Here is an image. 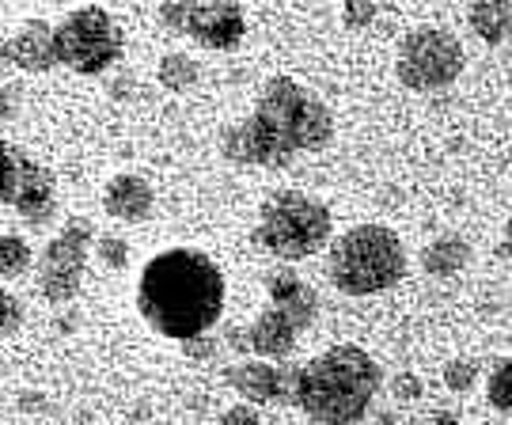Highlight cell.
I'll list each match as a JSON object with an SVG mask.
<instances>
[{"instance_id":"1","label":"cell","mask_w":512,"mask_h":425,"mask_svg":"<svg viewBox=\"0 0 512 425\" xmlns=\"http://www.w3.org/2000/svg\"><path fill=\"white\" fill-rule=\"evenodd\" d=\"M334 133L327 103L293 76H274L247 122H232L220 133V152L232 164L285 167L296 152L323 148Z\"/></svg>"},{"instance_id":"2","label":"cell","mask_w":512,"mask_h":425,"mask_svg":"<svg viewBox=\"0 0 512 425\" xmlns=\"http://www.w3.org/2000/svg\"><path fill=\"white\" fill-rule=\"evenodd\" d=\"M137 308L148 327L179 346L202 338L220 323L224 312V274L205 251L171 247L145 262L137 281Z\"/></svg>"},{"instance_id":"3","label":"cell","mask_w":512,"mask_h":425,"mask_svg":"<svg viewBox=\"0 0 512 425\" xmlns=\"http://www.w3.org/2000/svg\"><path fill=\"white\" fill-rule=\"evenodd\" d=\"M384 384L376 357L361 346H330L308 365H296L293 407L323 425H357Z\"/></svg>"},{"instance_id":"4","label":"cell","mask_w":512,"mask_h":425,"mask_svg":"<svg viewBox=\"0 0 512 425\" xmlns=\"http://www.w3.org/2000/svg\"><path fill=\"white\" fill-rule=\"evenodd\" d=\"M327 274L346 296H376L406 278V247L387 224H353L330 247Z\"/></svg>"},{"instance_id":"5","label":"cell","mask_w":512,"mask_h":425,"mask_svg":"<svg viewBox=\"0 0 512 425\" xmlns=\"http://www.w3.org/2000/svg\"><path fill=\"white\" fill-rule=\"evenodd\" d=\"M330 209L300 190H277L258 209L255 243L277 259H311L330 243Z\"/></svg>"},{"instance_id":"6","label":"cell","mask_w":512,"mask_h":425,"mask_svg":"<svg viewBox=\"0 0 512 425\" xmlns=\"http://www.w3.org/2000/svg\"><path fill=\"white\" fill-rule=\"evenodd\" d=\"M463 65H467L463 42L444 27L410 31L399 46V57H395V73L414 92H440V88L456 84Z\"/></svg>"},{"instance_id":"7","label":"cell","mask_w":512,"mask_h":425,"mask_svg":"<svg viewBox=\"0 0 512 425\" xmlns=\"http://www.w3.org/2000/svg\"><path fill=\"white\" fill-rule=\"evenodd\" d=\"M122 27L107 8H76L57 27V61L73 73H103L122 57Z\"/></svg>"},{"instance_id":"8","label":"cell","mask_w":512,"mask_h":425,"mask_svg":"<svg viewBox=\"0 0 512 425\" xmlns=\"http://www.w3.org/2000/svg\"><path fill=\"white\" fill-rule=\"evenodd\" d=\"M88 247H95V228L88 217H69L65 228L46 243L38 259V293L50 304H69L84 285Z\"/></svg>"},{"instance_id":"9","label":"cell","mask_w":512,"mask_h":425,"mask_svg":"<svg viewBox=\"0 0 512 425\" xmlns=\"http://www.w3.org/2000/svg\"><path fill=\"white\" fill-rule=\"evenodd\" d=\"M0 205L19 209L31 224H46L57 213V183L50 167L31 160L16 141L0 137Z\"/></svg>"},{"instance_id":"10","label":"cell","mask_w":512,"mask_h":425,"mask_svg":"<svg viewBox=\"0 0 512 425\" xmlns=\"http://www.w3.org/2000/svg\"><path fill=\"white\" fill-rule=\"evenodd\" d=\"M224 380L251 403V407H266V403H289L293 407V384L296 365H277V361H239L224 372Z\"/></svg>"},{"instance_id":"11","label":"cell","mask_w":512,"mask_h":425,"mask_svg":"<svg viewBox=\"0 0 512 425\" xmlns=\"http://www.w3.org/2000/svg\"><path fill=\"white\" fill-rule=\"evenodd\" d=\"M186 35L205 50H236L247 35V16L239 4L217 0V4H190L186 12Z\"/></svg>"},{"instance_id":"12","label":"cell","mask_w":512,"mask_h":425,"mask_svg":"<svg viewBox=\"0 0 512 425\" xmlns=\"http://www.w3.org/2000/svg\"><path fill=\"white\" fill-rule=\"evenodd\" d=\"M4 54L23 73H46V69L61 65L57 61V31L46 19H27L16 35L4 42Z\"/></svg>"},{"instance_id":"13","label":"cell","mask_w":512,"mask_h":425,"mask_svg":"<svg viewBox=\"0 0 512 425\" xmlns=\"http://www.w3.org/2000/svg\"><path fill=\"white\" fill-rule=\"evenodd\" d=\"M300 331L304 327L296 323L293 315L266 304V312H258L255 323L247 327V342H251V353H258V361H285L296 350Z\"/></svg>"},{"instance_id":"14","label":"cell","mask_w":512,"mask_h":425,"mask_svg":"<svg viewBox=\"0 0 512 425\" xmlns=\"http://www.w3.org/2000/svg\"><path fill=\"white\" fill-rule=\"evenodd\" d=\"M152 205H156V194L141 175H114L103 190V209L114 221L141 224L152 213Z\"/></svg>"},{"instance_id":"15","label":"cell","mask_w":512,"mask_h":425,"mask_svg":"<svg viewBox=\"0 0 512 425\" xmlns=\"http://www.w3.org/2000/svg\"><path fill=\"white\" fill-rule=\"evenodd\" d=\"M266 293H270V304H274V308L289 312L296 323L308 331L315 312H319V296H315V289H311L308 281L281 266V270H274V274L266 278Z\"/></svg>"},{"instance_id":"16","label":"cell","mask_w":512,"mask_h":425,"mask_svg":"<svg viewBox=\"0 0 512 425\" xmlns=\"http://www.w3.org/2000/svg\"><path fill=\"white\" fill-rule=\"evenodd\" d=\"M467 262H471V247H467V240L456 236V232H444V236H437V240L421 251V270L437 281H448V278H456V274H463Z\"/></svg>"},{"instance_id":"17","label":"cell","mask_w":512,"mask_h":425,"mask_svg":"<svg viewBox=\"0 0 512 425\" xmlns=\"http://www.w3.org/2000/svg\"><path fill=\"white\" fill-rule=\"evenodd\" d=\"M467 23L486 46H501L505 38L512 35V4H501V0H482V4H471L467 8Z\"/></svg>"},{"instance_id":"18","label":"cell","mask_w":512,"mask_h":425,"mask_svg":"<svg viewBox=\"0 0 512 425\" xmlns=\"http://www.w3.org/2000/svg\"><path fill=\"white\" fill-rule=\"evenodd\" d=\"M156 80L164 84L167 92H190V88L198 84V61L171 50V54L160 57V65H156Z\"/></svg>"},{"instance_id":"19","label":"cell","mask_w":512,"mask_h":425,"mask_svg":"<svg viewBox=\"0 0 512 425\" xmlns=\"http://www.w3.org/2000/svg\"><path fill=\"white\" fill-rule=\"evenodd\" d=\"M486 399H490V407L494 410L512 414V357H501L494 369H490V380H486Z\"/></svg>"},{"instance_id":"20","label":"cell","mask_w":512,"mask_h":425,"mask_svg":"<svg viewBox=\"0 0 512 425\" xmlns=\"http://www.w3.org/2000/svg\"><path fill=\"white\" fill-rule=\"evenodd\" d=\"M31 266V247L19 236H0V278H19Z\"/></svg>"},{"instance_id":"21","label":"cell","mask_w":512,"mask_h":425,"mask_svg":"<svg viewBox=\"0 0 512 425\" xmlns=\"http://www.w3.org/2000/svg\"><path fill=\"white\" fill-rule=\"evenodd\" d=\"M478 384V365L471 357H456V361H448L444 365V388L463 395V391H471Z\"/></svg>"},{"instance_id":"22","label":"cell","mask_w":512,"mask_h":425,"mask_svg":"<svg viewBox=\"0 0 512 425\" xmlns=\"http://www.w3.org/2000/svg\"><path fill=\"white\" fill-rule=\"evenodd\" d=\"M95 255H99V262H103L107 270H126L129 266V243L122 240V236H114V232L95 236Z\"/></svg>"},{"instance_id":"23","label":"cell","mask_w":512,"mask_h":425,"mask_svg":"<svg viewBox=\"0 0 512 425\" xmlns=\"http://www.w3.org/2000/svg\"><path fill=\"white\" fill-rule=\"evenodd\" d=\"M391 395H395L399 403H418L421 395H425V380L410 369L395 372V376H391Z\"/></svg>"},{"instance_id":"24","label":"cell","mask_w":512,"mask_h":425,"mask_svg":"<svg viewBox=\"0 0 512 425\" xmlns=\"http://www.w3.org/2000/svg\"><path fill=\"white\" fill-rule=\"evenodd\" d=\"M376 16H380V4H372V0H349L346 8H342V23H346L349 31H365Z\"/></svg>"},{"instance_id":"25","label":"cell","mask_w":512,"mask_h":425,"mask_svg":"<svg viewBox=\"0 0 512 425\" xmlns=\"http://www.w3.org/2000/svg\"><path fill=\"white\" fill-rule=\"evenodd\" d=\"M19 323H23V308H19V300L4 285H0V338L4 334L19 331Z\"/></svg>"},{"instance_id":"26","label":"cell","mask_w":512,"mask_h":425,"mask_svg":"<svg viewBox=\"0 0 512 425\" xmlns=\"http://www.w3.org/2000/svg\"><path fill=\"white\" fill-rule=\"evenodd\" d=\"M213 425H262V414H258V407H251V403H236V407L224 410Z\"/></svg>"},{"instance_id":"27","label":"cell","mask_w":512,"mask_h":425,"mask_svg":"<svg viewBox=\"0 0 512 425\" xmlns=\"http://www.w3.org/2000/svg\"><path fill=\"white\" fill-rule=\"evenodd\" d=\"M217 350H220V342L217 338H190V342H183V353L190 357V361H213L217 357Z\"/></svg>"},{"instance_id":"28","label":"cell","mask_w":512,"mask_h":425,"mask_svg":"<svg viewBox=\"0 0 512 425\" xmlns=\"http://www.w3.org/2000/svg\"><path fill=\"white\" fill-rule=\"evenodd\" d=\"M186 12H190V4L186 0H171V4H160V19H164L167 27H175V31H183L186 27Z\"/></svg>"},{"instance_id":"29","label":"cell","mask_w":512,"mask_h":425,"mask_svg":"<svg viewBox=\"0 0 512 425\" xmlns=\"http://www.w3.org/2000/svg\"><path fill=\"white\" fill-rule=\"evenodd\" d=\"M16 103H19V88H0V122L12 118Z\"/></svg>"},{"instance_id":"30","label":"cell","mask_w":512,"mask_h":425,"mask_svg":"<svg viewBox=\"0 0 512 425\" xmlns=\"http://www.w3.org/2000/svg\"><path fill=\"white\" fill-rule=\"evenodd\" d=\"M228 346H232V350H251V342H247V331H239V327H232V331H228Z\"/></svg>"},{"instance_id":"31","label":"cell","mask_w":512,"mask_h":425,"mask_svg":"<svg viewBox=\"0 0 512 425\" xmlns=\"http://www.w3.org/2000/svg\"><path fill=\"white\" fill-rule=\"evenodd\" d=\"M433 425H459V414L456 410H437V414H433Z\"/></svg>"},{"instance_id":"32","label":"cell","mask_w":512,"mask_h":425,"mask_svg":"<svg viewBox=\"0 0 512 425\" xmlns=\"http://www.w3.org/2000/svg\"><path fill=\"white\" fill-rule=\"evenodd\" d=\"M505 251L512 255V217H509V224H505Z\"/></svg>"},{"instance_id":"33","label":"cell","mask_w":512,"mask_h":425,"mask_svg":"<svg viewBox=\"0 0 512 425\" xmlns=\"http://www.w3.org/2000/svg\"><path fill=\"white\" fill-rule=\"evenodd\" d=\"M12 61H8V54H4V42H0V76H4V69H8Z\"/></svg>"}]
</instances>
